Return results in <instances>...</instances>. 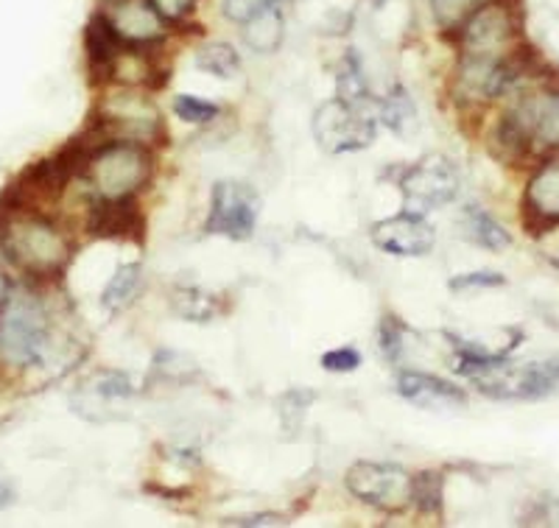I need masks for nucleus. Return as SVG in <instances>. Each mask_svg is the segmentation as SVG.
<instances>
[{
	"instance_id": "nucleus-1",
	"label": "nucleus",
	"mask_w": 559,
	"mask_h": 528,
	"mask_svg": "<svg viewBox=\"0 0 559 528\" xmlns=\"http://www.w3.org/2000/svg\"><path fill=\"white\" fill-rule=\"evenodd\" d=\"M0 243L17 266L37 277H53L70 261L62 232L37 213H12V218L0 224Z\"/></svg>"
},
{
	"instance_id": "nucleus-2",
	"label": "nucleus",
	"mask_w": 559,
	"mask_h": 528,
	"mask_svg": "<svg viewBox=\"0 0 559 528\" xmlns=\"http://www.w3.org/2000/svg\"><path fill=\"white\" fill-rule=\"evenodd\" d=\"M523 34V12L518 0H487L456 32L459 51L467 59L501 62L515 51Z\"/></svg>"
},
{
	"instance_id": "nucleus-3",
	"label": "nucleus",
	"mask_w": 559,
	"mask_h": 528,
	"mask_svg": "<svg viewBox=\"0 0 559 528\" xmlns=\"http://www.w3.org/2000/svg\"><path fill=\"white\" fill-rule=\"evenodd\" d=\"M152 177V154L140 143L112 141L98 148L84 168V179L102 202L132 199Z\"/></svg>"
},
{
	"instance_id": "nucleus-4",
	"label": "nucleus",
	"mask_w": 559,
	"mask_h": 528,
	"mask_svg": "<svg viewBox=\"0 0 559 528\" xmlns=\"http://www.w3.org/2000/svg\"><path fill=\"white\" fill-rule=\"evenodd\" d=\"M48 344V316L43 302L28 291H12L0 316V356L14 367L43 361Z\"/></svg>"
},
{
	"instance_id": "nucleus-5",
	"label": "nucleus",
	"mask_w": 559,
	"mask_h": 528,
	"mask_svg": "<svg viewBox=\"0 0 559 528\" xmlns=\"http://www.w3.org/2000/svg\"><path fill=\"white\" fill-rule=\"evenodd\" d=\"M478 392L492 400H540L559 392V358L532 363H509L476 375Z\"/></svg>"
},
{
	"instance_id": "nucleus-6",
	"label": "nucleus",
	"mask_w": 559,
	"mask_h": 528,
	"mask_svg": "<svg viewBox=\"0 0 559 528\" xmlns=\"http://www.w3.org/2000/svg\"><path fill=\"white\" fill-rule=\"evenodd\" d=\"M313 137L328 154L358 152L376 141V121L367 115V107L333 98L313 115Z\"/></svg>"
},
{
	"instance_id": "nucleus-7",
	"label": "nucleus",
	"mask_w": 559,
	"mask_h": 528,
	"mask_svg": "<svg viewBox=\"0 0 559 528\" xmlns=\"http://www.w3.org/2000/svg\"><path fill=\"white\" fill-rule=\"evenodd\" d=\"M349 495L383 512H401L412 503V476L397 465L358 461L344 478Z\"/></svg>"
},
{
	"instance_id": "nucleus-8",
	"label": "nucleus",
	"mask_w": 559,
	"mask_h": 528,
	"mask_svg": "<svg viewBox=\"0 0 559 528\" xmlns=\"http://www.w3.org/2000/svg\"><path fill=\"white\" fill-rule=\"evenodd\" d=\"M401 191L406 213L426 216L442 204L453 202V196L459 193V173L445 157L431 154V157L419 159L412 168H406V173L401 177Z\"/></svg>"
},
{
	"instance_id": "nucleus-9",
	"label": "nucleus",
	"mask_w": 559,
	"mask_h": 528,
	"mask_svg": "<svg viewBox=\"0 0 559 528\" xmlns=\"http://www.w3.org/2000/svg\"><path fill=\"white\" fill-rule=\"evenodd\" d=\"M258 213H261V202L252 188L243 182H218L213 188L207 232L233 238V241H247L254 232Z\"/></svg>"
},
{
	"instance_id": "nucleus-10",
	"label": "nucleus",
	"mask_w": 559,
	"mask_h": 528,
	"mask_svg": "<svg viewBox=\"0 0 559 528\" xmlns=\"http://www.w3.org/2000/svg\"><path fill=\"white\" fill-rule=\"evenodd\" d=\"M98 14L107 20V26L123 45L148 48L166 39L168 23L159 17L152 0H102Z\"/></svg>"
},
{
	"instance_id": "nucleus-11",
	"label": "nucleus",
	"mask_w": 559,
	"mask_h": 528,
	"mask_svg": "<svg viewBox=\"0 0 559 528\" xmlns=\"http://www.w3.org/2000/svg\"><path fill=\"white\" fill-rule=\"evenodd\" d=\"M102 121L112 129L115 141L143 143L152 137H163V123L159 112L146 96H134V93H121L112 96L102 107Z\"/></svg>"
},
{
	"instance_id": "nucleus-12",
	"label": "nucleus",
	"mask_w": 559,
	"mask_h": 528,
	"mask_svg": "<svg viewBox=\"0 0 559 528\" xmlns=\"http://www.w3.org/2000/svg\"><path fill=\"white\" fill-rule=\"evenodd\" d=\"M433 241H437V236H433L431 224L423 216H414V213L383 218L372 227V243L397 257L428 255L433 249Z\"/></svg>"
},
{
	"instance_id": "nucleus-13",
	"label": "nucleus",
	"mask_w": 559,
	"mask_h": 528,
	"mask_svg": "<svg viewBox=\"0 0 559 528\" xmlns=\"http://www.w3.org/2000/svg\"><path fill=\"white\" fill-rule=\"evenodd\" d=\"M523 224L532 232H546L559 224V159L537 168L523 196Z\"/></svg>"
},
{
	"instance_id": "nucleus-14",
	"label": "nucleus",
	"mask_w": 559,
	"mask_h": 528,
	"mask_svg": "<svg viewBox=\"0 0 559 528\" xmlns=\"http://www.w3.org/2000/svg\"><path fill=\"white\" fill-rule=\"evenodd\" d=\"M515 121L521 123L528 141H537L546 148L559 146V93H540L528 96L512 109Z\"/></svg>"
},
{
	"instance_id": "nucleus-15",
	"label": "nucleus",
	"mask_w": 559,
	"mask_h": 528,
	"mask_svg": "<svg viewBox=\"0 0 559 528\" xmlns=\"http://www.w3.org/2000/svg\"><path fill=\"white\" fill-rule=\"evenodd\" d=\"M397 392L408 403H414L417 408H426V411L467 406V395H464L462 388L442 381V377L426 375V372H403L397 377Z\"/></svg>"
},
{
	"instance_id": "nucleus-16",
	"label": "nucleus",
	"mask_w": 559,
	"mask_h": 528,
	"mask_svg": "<svg viewBox=\"0 0 559 528\" xmlns=\"http://www.w3.org/2000/svg\"><path fill=\"white\" fill-rule=\"evenodd\" d=\"M87 227L98 238H127V241H138L143 236V216L134 207L132 199H118V202H102L98 199Z\"/></svg>"
},
{
	"instance_id": "nucleus-17",
	"label": "nucleus",
	"mask_w": 559,
	"mask_h": 528,
	"mask_svg": "<svg viewBox=\"0 0 559 528\" xmlns=\"http://www.w3.org/2000/svg\"><path fill=\"white\" fill-rule=\"evenodd\" d=\"M283 37H286V17L280 12V3L266 9L263 14H258V17H252L243 26V43L254 53H266L269 57V53L280 51Z\"/></svg>"
},
{
	"instance_id": "nucleus-18",
	"label": "nucleus",
	"mask_w": 559,
	"mask_h": 528,
	"mask_svg": "<svg viewBox=\"0 0 559 528\" xmlns=\"http://www.w3.org/2000/svg\"><path fill=\"white\" fill-rule=\"evenodd\" d=\"M464 232L478 247L489 249V252H501L503 247H509V232L489 216V213L478 211V207H467L464 211Z\"/></svg>"
},
{
	"instance_id": "nucleus-19",
	"label": "nucleus",
	"mask_w": 559,
	"mask_h": 528,
	"mask_svg": "<svg viewBox=\"0 0 559 528\" xmlns=\"http://www.w3.org/2000/svg\"><path fill=\"white\" fill-rule=\"evenodd\" d=\"M140 283H143V268H140V263H127V266H121L112 274V280L104 288L102 305L112 313L123 311L134 300Z\"/></svg>"
},
{
	"instance_id": "nucleus-20",
	"label": "nucleus",
	"mask_w": 559,
	"mask_h": 528,
	"mask_svg": "<svg viewBox=\"0 0 559 528\" xmlns=\"http://www.w3.org/2000/svg\"><path fill=\"white\" fill-rule=\"evenodd\" d=\"M197 64L199 71L204 73H213L218 79H233L238 73V68H241V57H238L233 45L210 43L197 53Z\"/></svg>"
},
{
	"instance_id": "nucleus-21",
	"label": "nucleus",
	"mask_w": 559,
	"mask_h": 528,
	"mask_svg": "<svg viewBox=\"0 0 559 528\" xmlns=\"http://www.w3.org/2000/svg\"><path fill=\"white\" fill-rule=\"evenodd\" d=\"M481 3H487V0H428L433 23L439 26V32L445 34H456L464 20L471 17Z\"/></svg>"
},
{
	"instance_id": "nucleus-22",
	"label": "nucleus",
	"mask_w": 559,
	"mask_h": 528,
	"mask_svg": "<svg viewBox=\"0 0 559 528\" xmlns=\"http://www.w3.org/2000/svg\"><path fill=\"white\" fill-rule=\"evenodd\" d=\"M412 503L419 512L439 515L442 512V476L439 472L412 476Z\"/></svg>"
},
{
	"instance_id": "nucleus-23",
	"label": "nucleus",
	"mask_w": 559,
	"mask_h": 528,
	"mask_svg": "<svg viewBox=\"0 0 559 528\" xmlns=\"http://www.w3.org/2000/svg\"><path fill=\"white\" fill-rule=\"evenodd\" d=\"M378 112H381L383 123L397 134L406 132L408 123H414V118H417V109H414V104L408 101L406 89L401 87L394 89V93H389L386 101L378 104Z\"/></svg>"
},
{
	"instance_id": "nucleus-24",
	"label": "nucleus",
	"mask_w": 559,
	"mask_h": 528,
	"mask_svg": "<svg viewBox=\"0 0 559 528\" xmlns=\"http://www.w3.org/2000/svg\"><path fill=\"white\" fill-rule=\"evenodd\" d=\"M277 3L280 0H222V14L236 26H247L249 20L277 7Z\"/></svg>"
},
{
	"instance_id": "nucleus-25",
	"label": "nucleus",
	"mask_w": 559,
	"mask_h": 528,
	"mask_svg": "<svg viewBox=\"0 0 559 528\" xmlns=\"http://www.w3.org/2000/svg\"><path fill=\"white\" fill-rule=\"evenodd\" d=\"M174 112H177V118H182V121L188 123H207L216 118L218 107L216 104L202 101V98L197 96H179L177 101H174Z\"/></svg>"
},
{
	"instance_id": "nucleus-26",
	"label": "nucleus",
	"mask_w": 559,
	"mask_h": 528,
	"mask_svg": "<svg viewBox=\"0 0 559 528\" xmlns=\"http://www.w3.org/2000/svg\"><path fill=\"white\" fill-rule=\"evenodd\" d=\"M96 395L109 397V400H118V397L132 395V383L121 372H104L96 377Z\"/></svg>"
},
{
	"instance_id": "nucleus-27",
	"label": "nucleus",
	"mask_w": 559,
	"mask_h": 528,
	"mask_svg": "<svg viewBox=\"0 0 559 528\" xmlns=\"http://www.w3.org/2000/svg\"><path fill=\"white\" fill-rule=\"evenodd\" d=\"M503 274L498 272H471L462 277H453L451 288L453 291H471V288H498L503 286Z\"/></svg>"
},
{
	"instance_id": "nucleus-28",
	"label": "nucleus",
	"mask_w": 559,
	"mask_h": 528,
	"mask_svg": "<svg viewBox=\"0 0 559 528\" xmlns=\"http://www.w3.org/2000/svg\"><path fill=\"white\" fill-rule=\"evenodd\" d=\"M358 363H361V356L353 347H338L322 356V367L328 372H356Z\"/></svg>"
},
{
	"instance_id": "nucleus-29",
	"label": "nucleus",
	"mask_w": 559,
	"mask_h": 528,
	"mask_svg": "<svg viewBox=\"0 0 559 528\" xmlns=\"http://www.w3.org/2000/svg\"><path fill=\"white\" fill-rule=\"evenodd\" d=\"M152 7L166 23H182L197 9V0H152Z\"/></svg>"
},
{
	"instance_id": "nucleus-30",
	"label": "nucleus",
	"mask_w": 559,
	"mask_h": 528,
	"mask_svg": "<svg viewBox=\"0 0 559 528\" xmlns=\"http://www.w3.org/2000/svg\"><path fill=\"white\" fill-rule=\"evenodd\" d=\"M401 322H397V319L394 316H386L383 319V325H381V347H383V352H386V358H397L401 356V347H403V341H401Z\"/></svg>"
},
{
	"instance_id": "nucleus-31",
	"label": "nucleus",
	"mask_w": 559,
	"mask_h": 528,
	"mask_svg": "<svg viewBox=\"0 0 559 528\" xmlns=\"http://www.w3.org/2000/svg\"><path fill=\"white\" fill-rule=\"evenodd\" d=\"M280 523H286L280 515H272V512H266V515H249V517H229V520H224V526H280Z\"/></svg>"
},
{
	"instance_id": "nucleus-32",
	"label": "nucleus",
	"mask_w": 559,
	"mask_h": 528,
	"mask_svg": "<svg viewBox=\"0 0 559 528\" xmlns=\"http://www.w3.org/2000/svg\"><path fill=\"white\" fill-rule=\"evenodd\" d=\"M9 297H12V283H9L7 274L0 272V311H3V305L9 302Z\"/></svg>"
},
{
	"instance_id": "nucleus-33",
	"label": "nucleus",
	"mask_w": 559,
	"mask_h": 528,
	"mask_svg": "<svg viewBox=\"0 0 559 528\" xmlns=\"http://www.w3.org/2000/svg\"><path fill=\"white\" fill-rule=\"evenodd\" d=\"M14 501V492H12V487H7L3 484V481H0V509H7L9 503Z\"/></svg>"
},
{
	"instance_id": "nucleus-34",
	"label": "nucleus",
	"mask_w": 559,
	"mask_h": 528,
	"mask_svg": "<svg viewBox=\"0 0 559 528\" xmlns=\"http://www.w3.org/2000/svg\"><path fill=\"white\" fill-rule=\"evenodd\" d=\"M3 257H9V255H7V249H3V243H0V261H3Z\"/></svg>"
},
{
	"instance_id": "nucleus-35",
	"label": "nucleus",
	"mask_w": 559,
	"mask_h": 528,
	"mask_svg": "<svg viewBox=\"0 0 559 528\" xmlns=\"http://www.w3.org/2000/svg\"><path fill=\"white\" fill-rule=\"evenodd\" d=\"M557 266H559V261H557Z\"/></svg>"
}]
</instances>
